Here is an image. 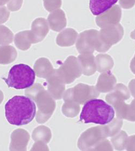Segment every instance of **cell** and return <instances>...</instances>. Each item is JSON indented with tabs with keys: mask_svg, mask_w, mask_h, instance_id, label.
I'll return each instance as SVG.
<instances>
[{
	"mask_svg": "<svg viewBox=\"0 0 135 151\" xmlns=\"http://www.w3.org/2000/svg\"><path fill=\"white\" fill-rule=\"evenodd\" d=\"M10 12L6 6H0V24L6 22L9 19Z\"/></svg>",
	"mask_w": 135,
	"mask_h": 151,
	"instance_id": "cell-33",
	"label": "cell"
},
{
	"mask_svg": "<svg viewBox=\"0 0 135 151\" xmlns=\"http://www.w3.org/2000/svg\"><path fill=\"white\" fill-rule=\"evenodd\" d=\"M77 59L81 68L82 73L85 76L94 75L97 70L95 57L93 54H82L79 55Z\"/></svg>",
	"mask_w": 135,
	"mask_h": 151,
	"instance_id": "cell-18",
	"label": "cell"
},
{
	"mask_svg": "<svg viewBox=\"0 0 135 151\" xmlns=\"http://www.w3.org/2000/svg\"><path fill=\"white\" fill-rule=\"evenodd\" d=\"M56 73L65 84L72 83L82 73L78 59L74 56L68 57Z\"/></svg>",
	"mask_w": 135,
	"mask_h": 151,
	"instance_id": "cell-9",
	"label": "cell"
},
{
	"mask_svg": "<svg viewBox=\"0 0 135 151\" xmlns=\"http://www.w3.org/2000/svg\"><path fill=\"white\" fill-rule=\"evenodd\" d=\"M129 88L132 97L135 98V79H133L129 82Z\"/></svg>",
	"mask_w": 135,
	"mask_h": 151,
	"instance_id": "cell-37",
	"label": "cell"
},
{
	"mask_svg": "<svg viewBox=\"0 0 135 151\" xmlns=\"http://www.w3.org/2000/svg\"><path fill=\"white\" fill-rule=\"evenodd\" d=\"M130 37H131L132 39L135 40V30H134V31H132L131 34H130Z\"/></svg>",
	"mask_w": 135,
	"mask_h": 151,
	"instance_id": "cell-41",
	"label": "cell"
},
{
	"mask_svg": "<svg viewBox=\"0 0 135 151\" xmlns=\"http://www.w3.org/2000/svg\"><path fill=\"white\" fill-rule=\"evenodd\" d=\"M25 94L34 101L38 105L36 120L39 124H43L50 119L56 108V102L43 86L36 83L25 91Z\"/></svg>",
	"mask_w": 135,
	"mask_h": 151,
	"instance_id": "cell-3",
	"label": "cell"
},
{
	"mask_svg": "<svg viewBox=\"0 0 135 151\" xmlns=\"http://www.w3.org/2000/svg\"><path fill=\"white\" fill-rule=\"evenodd\" d=\"M48 22L52 30L54 32H60L66 27V14L62 10H56L49 15Z\"/></svg>",
	"mask_w": 135,
	"mask_h": 151,
	"instance_id": "cell-17",
	"label": "cell"
},
{
	"mask_svg": "<svg viewBox=\"0 0 135 151\" xmlns=\"http://www.w3.org/2000/svg\"><path fill=\"white\" fill-rule=\"evenodd\" d=\"M109 137L105 125L89 128L79 138L77 146L82 151H92L100 142Z\"/></svg>",
	"mask_w": 135,
	"mask_h": 151,
	"instance_id": "cell-5",
	"label": "cell"
},
{
	"mask_svg": "<svg viewBox=\"0 0 135 151\" xmlns=\"http://www.w3.org/2000/svg\"><path fill=\"white\" fill-rule=\"evenodd\" d=\"M23 0H10L7 3V7L11 12H16L21 9Z\"/></svg>",
	"mask_w": 135,
	"mask_h": 151,
	"instance_id": "cell-32",
	"label": "cell"
},
{
	"mask_svg": "<svg viewBox=\"0 0 135 151\" xmlns=\"http://www.w3.org/2000/svg\"><path fill=\"white\" fill-rule=\"evenodd\" d=\"M34 68L35 74L38 77L46 80L50 78L55 71L49 60L46 58L38 59L35 63Z\"/></svg>",
	"mask_w": 135,
	"mask_h": 151,
	"instance_id": "cell-16",
	"label": "cell"
},
{
	"mask_svg": "<svg viewBox=\"0 0 135 151\" xmlns=\"http://www.w3.org/2000/svg\"><path fill=\"white\" fill-rule=\"evenodd\" d=\"M49 31L47 21L42 17L35 19L32 24V32L34 44L43 41Z\"/></svg>",
	"mask_w": 135,
	"mask_h": 151,
	"instance_id": "cell-14",
	"label": "cell"
},
{
	"mask_svg": "<svg viewBox=\"0 0 135 151\" xmlns=\"http://www.w3.org/2000/svg\"><path fill=\"white\" fill-rule=\"evenodd\" d=\"M114 116L113 107L102 99L94 98L85 103L79 121L85 124L94 123L105 125L111 122Z\"/></svg>",
	"mask_w": 135,
	"mask_h": 151,
	"instance_id": "cell-2",
	"label": "cell"
},
{
	"mask_svg": "<svg viewBox=\"0 0 135 151\" xmlns=\"http://www.w3.org/2000/svg\"><path fill=\"white\" fill-rule=\"evenodd\" d=\"M9 150L13 151H25L30 140V135L26 130L18 129L11 134Z\"/></svg>",
	"mask_w": 135,
	"mask_h": 151,
	"instance_id": "cell-11",
	"label": "cell"
},
{
	"mask_svg": "<svg viewBox=\"0 0 135 151\" xmlns=\"http://www.w3.org/2000/svg\"><path fill=\"white\" fill-rule=\"evenodd\" d=\"M10 0H0V6H3L6 3H8Z\"/></svg>",
	"mask_w": 135,
	"mask_h": 151,
	"instance_id": "cell-39",
	"label": "cell"
},
{
	"mask_svg": "<svg viewBox=\"0 0 135 151\" xmlns=\"http://www.w3.org/2000/svg\"><path fill=\"white\" fill-rule=\"evenodd\" d=\"M130 69L131 70L132 73L135 75V55L134 57L132 58L131 62H130Z\"/></svg>",
	"mask_w": 135,
	"mask_h": 151,
	"instance_id": "cell-38",
	"label": "cell"
},
{
	"mask_svg": "<svg viewBox=\"0 0 135 151\" xmlns=\"http://www.w3.org/2000/svg\"><path fill=\"white\" fill-rule=\"evenodd\" d=\"M78 37V33L74 29L67 28L57 35L56 43L62 47H68L75 43Z\"/></svg>",
	"mask_w": 135,
	"mask_h": 151,
	"instance_id": "cell-19",
	"label": "cell"
},
{
	"mask_svg": "<svg viewBox=\"0 0 135 151\" xmlns=\"http://www.w3.org/2000/svg\"><path fill=\"white\" fill-rule=\"evenodd\" d=\"M121 119L135 122V99L131 101V104L125 105L122 113Z\"/></svg>",
	"mask_w": 135,
	"mask_h": 151,
	"instance_id": "cell-28",
	"label": "cell"
},
{
	"mask_svg": "<svg viewBox=\"0 0 135 151\" xmlns=\"http://www.w3.org/2000/svg\"><path fill=\"white\" fill-rule=\"evenodd\" d=\"M122 17V10L118 5H114L111 8L98 15L96 23L101 28L119 23Z\"/></svg>",
	"mask_w": 135,
	"mask_h": 151,
	"instance_id": "cell-10",
	"label": "cell"
},
{
	"mask_svg": "<svg viewBox=\"0 0 135 151\" xmlns=\"http://www.w3.org/2000/svg\"><path fill=\"white\" fill-rule=\"evenodd\" d=\"M97 70L99 73L109 71L113 68L114 62L112 57L108 54H99L95 58Z\"/></svg>",
	"mask_w": 135,
	"mask_h": 151,
	"instance_id": "cell-23",
	"label": "cell"
},
{
	"mask_svg": "<svg viewBox=\"0 0 135 151\" xmlns=\"http://www.w3.org/2000/svg\"><path fill=\"white\" fill-rule=\"evenodd\" d=\"M116 82L115 76L110 71H108L99 76L96 88L100 93H107L113 90Z\"/></svg>",
	"mask_w": 135,
	"mask_h": 151,
	"instance_id": "cell-15",
	"label": "cell"
},
{
	"mask_svg": "<svg viewBox=\"0 0 135 151\" xmlns=\"http://www.w3.org/2000/svg\"><path fill=\"white\" fill-rule=\"evenodd\" d=\"M17 53L15 48L12 45L0 47V64L6 65L16 60Z\"/></svg>",
	"mask_w": 135,
	"mask_h": 151,
	"instance_id": "cell-22",
	"label": "cell"
},
{
	"mask_svg": "<svg viewBox=\"0 0 135 151\" xmlns=\"http://www.w3.org/2000/svg\"><path fill=\"white\" fill-rule=\"evenodd\" d=\"M120 6L126 9H131L135 5V0H119Z\"/></svg>",
	"mask_w": 135,
	"mask_h": 151,
	"instance_id": "cell-36",
	"label": "cell"
},
{
	"mask_svg": "<svg viewBox=\"0 0 135 151\" xmlns=\"http://www.w3.org/2000/svg\"><path fill=\"white\" fill-rule=\"evenodd\" d=\"M14 42L16 47L23 51L28 50L34 44V40L32 32L29 30L23 31L17 33L14 38Z\"/></svg>",
	"mask_w": 135,
	"mask_h": 151,
	"instance_id": "cell-20",
	"label": "cell"
},
{
	"mask_svg": "<svg viewBox=\"0 0 135 151\" xmlns=\"http://www.w3.org/2000/svg\"><path fill=\"white\" fill-rule=\"evenodd\" d=\"M125 149L126 151H135V135L130 136L128 138Z\"/></svg>",
	"mask_w": 135,
	"mask_h": 151,
	"instance_id": "cell-34",
	"label": "cell"
},
{
	"mask_svg": "<svg viewBox=\"0 0 135 151\" xmlns=\"http://www.w3.org/2000/svg\"><path fill=\"white\" fill-rule=\"evenodd\" d=\"M124 29L121 24L107 26L99 32V38L101 43L100 52H107L111 47L122 39Z\"/></svg>",
	"mask_w": 135,
	"mask_h": 151,
	"instance_id": "cell-8",
	"label": "cell"
},
{
	"mask_svg": "<svg viewBox=\"0 0 135 151\" xmlns=\"http://www.w3.org/2000/svg\"><path fill=\"white\" fill-rule=\"evenodd\" d=\"M118 0H90L89 8L94 15L97 16L111 8Z\"/></svg>",
	"mask_w": 135,
	"mask_h": 151,
	"instance_id": "cell-21",
	"label": "cell"
},
{
	"mask_svg": "<svg viewBox=\"0 0 135 151\" xmlns=\"http://www.w3.org/2000/svg\"><path fill=\"white\" fill-rule=\"evenodd\" d=\"M123 126V120L119 118H113L111 122L105 125L108 137H112L120 131Z\"/></svg>",
	"mask_w": 135,
	"mask_h": 151,
	"instance_id": "cell-27",
	"label": "cell"
},
{
	"mask_svg": "<svg viewBox=\"0 0 135 151\" xmlns=\"http://www.w3.org/2000/svg\"><path fill=\"white\" fill-rule=\"evenodd\" d=\"M14 34L9 29L0 25V45H8L13 42Z\"/></svg>",
	"mask_w": 135,
	"mask_h": 151,
	"instance_id": "cell-29",
	"label": "cell"
},
{
	"mask_svg": "<svg viewBox=\"0 0 135 151\" xmlns=\"http://www.w3.org/2000/svg\"><path fill=\"white\" fill-rule=\"evenodd\" d=\"M130 94L126 85L119 83L115 85L113 92L107 94L105 99L113 106L129 99Z\"/></svg>",
	"mask_w": 135,
	"mask_h": 151,
	"instance_id": "cell-13",
	"label": "cell"
},
{
	"mask_svg": "<svg viewBox=\"0 0 135 151\" xmlns=\"http://www.w3.org/2000/svg\"><path fill=\"white\" fill-rule=\"evenodd\" d=\"M62 3V0H43L45 9L51 13L60 8Z\"/></svg>",
	"mask_w": 135,
	"mask_h": 151,
	"instance_id": "cell-30",
	"label": "cell"
},
{
	"mask_svg": "<svg viewBox=\"0 0 135 151\" xmlns=\"http://www.w3.org/2000/svg\"><path fill=\"white\" fill-rule=\"evenodd\" d=\"M49 148L48 147L46 144L43 142H36L33 145L31 151H49Z\"/></svg>",
	"mask_w": 135,
	"mask_h": 151,
	"instance_id": "cell-35",
	"label": "cell"
},
{
	"mask_svg": "<svg viewBox=\"0 0 135 151\" xmlns=\"http://www.w3.org/2000/svg\"><path fill=\"white\" fill-rule=\"evenodd\" d=\"M99 95L100 92L94 86L79 83L64 92L63 98L64 101H72L77 104H83L89 100L97 98Z\"/></svg>",
	"mask_w": 135,
	"mask_h": 151,
	"instance_id": "cell-6",
	"label": "cell"
},
{
	"mask_svg": "<svg viewBox=\"0 0 135 151\" xmlns=\"http://www.w3.org/2000/svg\"><path fill=\"white\" fill-rule=\"evenodd\" d=\"M35 80V73L32 68L25 64L15 65L10 70L8 77L4 79L9 88L21 90L32 86Z\"/></svg>",
	"mask_w": 135,
	"mask_h": 151,
	"instance_id": "cell-4",
	"label": "cell"
},
{
	"mask_svg": "<svg viewBox=\"0 0 135 151\" xmlns=\"http://www.w3.org/2000/svg\"><path fill=\"white\" fill-rule=\"evenodd\" d=\"M63 114L68 118H74L80 111L79 104L72 101H65L62 107Z\"/></svg>",
	"mask_w": 135,
	"mask_h": 151,
	"instance_id": "cell-25",
	"label": "cell"
},
{
	"mask_svg": "<svg viewBox=\"0 0 135 151\" xmlns=\"http://www.w3.org/2000/svg\"><path fill=\"white\" fill-rule=\"evenodd\" d=\"M36 107L30 98L15 96L6 102L5 115L10 124L23 126L30 123L34 118Z\"/></svg>",
	"mask_w": 135,
	"mask_h": 151,
	"instance_id": "cell-1",
	"label": "cell"
},
{
	"mask_svg": "<svg viewBox=\"0 0 135 151\" xmlns=\"http://www.w3.org/2000/svg\"><path fill=\"white\" fill-rule=\"evenodd\" d=\"M48 84V92L54 99L60 100L63 97L66 86L64 83L56 73L46 80Z\"/></svg>",
	"mask_w": 135,
	"mask_h": 151,
	"instance_id": "cell-12",
	"label": "cell"
},
{
	"mask_svg": "<svg viewBox=\"0 0 135 151\" xmlns=\"http://www.w3.org/2000/svg\"><path fill=\"white\" fill-rule=\"evenodd\" d=\"M77 40L76 47L79 54H93L95 50L100 51L101 43L97 30H85L79 34Z\"/></svg>",
	"mask_w": 135,
	"mask_h": 151,
	"instance_id": "cell-7",
	"label": "cell"
},
{
	"mask_svg": "<svg viewBox=\"0 0 135 151\" xmlns=\"http://www.w3.org/2000/svg\"><path fill=\"white\" fill-rule=\"evenodd\" d=\"M3 99H4V95L2 91L0 90V104L2 103V102L3 101Z\"/></svg>",
	"mask_w": 135,
	"mask_h": 151,
	"instance_id": "cell-40",
	"label": "cell"
},
{
	"mask_svg": "<svg viewBox=\"0 0 135 151\" xmlns=\"http://www.w3.org/2000/svg\"><path fill=\"white\" fill-rule=\"evenodd\" d=\"M128 136L124 131H121L111 139V142L116 150L122 151L125 149Z\"/></svg>",
	"mask_w": 135,
	"mask_h": 151,
	"instance_id": "cell-26",
	"label": "cell"
},
{
	"mask_svg": "<svg viewBox=\"0 0 135 151\" xmlns=\"http://www.w3.org/2000/svg\"><path fill=\"white\" fill-rule=\"evenodd\" d=\"M51 137L52 134L50 129L43 125L35 128L32 133V138L34 141L43 142L45 144L50 142Z\"/></svg>",
	"mask_w": 135,
	"mask_h": 151,
	"instance_id": "cell-24",
	"label": "cell"
},
{
	"mask_svg": "<svg viewBox=\"0 0 135 151\" xmlns=\"http://www.w3.org/2000/svg\"><path fill=\"white\" fill-rule=\"evenodd\" d=\"M92 151H113V148L110 142L105 139L96 145Z\"/></svg>",
	"mask_w": 135,
	"mask_h": 151,
	"instance_id": "cell-31",
	"label": "cell"
}]
</instances>
